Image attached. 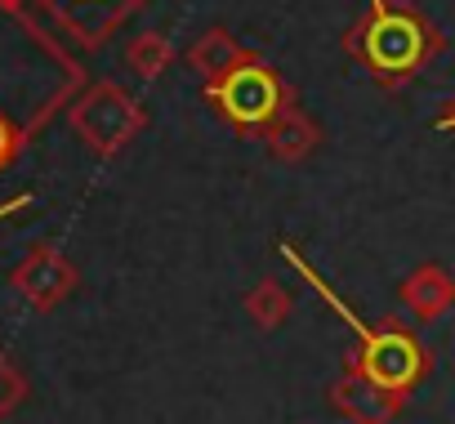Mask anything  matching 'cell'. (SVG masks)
Wrapping results in <instances>:
<instances>
[{"instance_id": "cell-1", "label": "cell", "mask_w": 455, "mask_h": 424, "mask_svg": "<svg viewBox=\"0 0 455 424\" xmlns=\"http://www.w3.org/2000/svg\"><path fill=\"white\" fill-rule=\"evenodd\" d=\"M32 72H68L85 81L81 50L45 36L28 23L10 0H0V174H5L28 143L81 94L76 85H41L32 90Z\"/></svg>"}, {"instance_id": "cell-2", "label": "cell", "mask_w": 455, "mask_h": 424, "mask_svg": "<svg viewBox=\"0 0 455 424\" xmlns=\"http://www.w3.org/2000/svg\"><path fill=\"white\" fill-rule=\"evenodd\" d=\"M339 50L362 63L379 90L397 94L442 59L446 36L411 0H366L362 19L339 36Z\"/></svg>"}, {"instance_id": "cell-3", "label": "cell", "mask_w": 455, "mask_h": 424, "mask_svg": "<svg viewBox=\"0 0 455 424\" xmlns=\"http://www.w3.org/2000/svg\"><path fill=\"white\" fill-rule=\"evenodd\" d=\"M277 251H282V260L299 273V282L304 286H313V295L353 331V340H357V353H348V362L344 366H357V371H366L371 380H379V384H388V388H397V393H415L424 380H428V371H433V353L419 344V335L411 331V326H402V322H384V326H371V322H362L339 295H335V286L299 255V246L295 242H277Z\"/></svg>"}, {"instance_id": "cell-4", "label": "cell", "mask_w": 455, "mask_h": 424, "mask_svg": "<svg viewBox=\"0 0 455 424\" xmlns=\"http://www.w3.org/2000/svg\"><path fill=\"white\" fill-rule=\"evenodd\" d=\"M201 99L214 108V116L228 125V130H237L246 139H264V130L295 108V85L264 59L255 54L251 63L233 68L228 76L201 85Z\"/></svg>"}, {"instance_id": "cell-5", "label": "cell", "mask_w": 455, "mask_h": 424, "mask_svg": "<svg viewBox=\"0 0 455 424\" xmlns=\"http://www.w3.org/2000/svg\"><path fill=\"white\" fill-rule=\"evenodd\" d=\"M68 125L94 156L112 161L148 130V108L121 81H90L68 103Z\"/></svg>"}, {"instance_id": "cell-6", "label": "cell", "mask_w": 455, "mask_h": 424, "mask_svg": "<svg viewBox=\"0 0 455 424\" xmlns=\"http://www.w3.org/2000/svg\"><path fill=\"white\" fill-rule=\"evenodd\" d=\"M50 10L54 28L76 45V50H103L125 23L130 14H139L148 0H41Z\"/></svg>"}, {"instance_id": "cell-7", "label": "cell", "mask_w": 455, "mask_h": 424, "mask_svg": "<svg viewBox=\"0 0 455 424\" xmlns=\"http://www.w3.org/2000/svg\"><path fill=\"white\" fill-rule=\"evenodd\" d=\"M10 286H14L19 300H28L36 313H54L63 300H72V291L81 286V273H76V264H72L59 246L41 242V246H32V251L14 264Z\"/></svg>"}, {"instance_id": "cell-8", "label": "cell", "mask_w": 455, "mask_h": 424, "mask_svg": "<svg viewBox=\"0 0 455 424\" xmlns=\"http://www.w3.org/2000/svg\"><path fill=\"white\" fill-rule=\"evenodd\" d=\"M331 406L348 424H393L402 415V406H406V393L371 380L357 366H344V375L331 384Z\"/></svg>"}, {"instance_id": "cell-9", "label": "cell", "mask_w": 455, "mask_h": 424, "mask_svg": "<svg viewBox=\"0 0 455 424\" xmlns=\"http://www.w3.org/2000/svg\"><path fill=\"white\" fill-rule=\"evenodd\" d=\"M397 300L402 308L415 317V322H442L451 308H455V273L446 264H419L402 277L397 286Z\"/></svg>"}, {"instance_id": "cell-10", "label": "cell", "mask_w": 455, "mask_h": 424, "mask_svg": "<svg viewBox=\"0 0 455 424\" xmlns=\"http://www.w3.org/2000/svg\"><path fill=\"white\" fill-rule=\"evenodd\" d=\"M188 68L201 76V85H210V81H219V76H228L233 68H242V63H251L255 59V50H246L228 28H205L192 45H188Z\"/></svg>"}, {"instance_id": "cell-11", "label": "cell", "mask_w": 455, "mask_h": 424, "mask_svg": "<svg viewBox=\"0 0 455 424\" xmlns=\"http://www.w3.org/2000/svg\"><path fill=\"white\" fill-rule=\"evenodd\" d=\"M264 148H268L273 161L299 165V161H308V156L322 148V125H317L304 108H291V112H282V116L264 130Z\"/></svg>"}, {"instance_id": "cell-12", "label": "cell", "mask_w": 455, "mask_h": 424, "mask_svg": "<svg viewBox=\"0 0 455 424\" xmlns=\"http://www.w3.org/2000/svg\"><path fill=\"white\" fill-rule=\"evenodd\" d=\"M291 313H295V295L286 291V282L259 277V282L246 291V317H251L259 331H277Z\"/></svg>"}, {"instance_id": "cell-13", "label": "cell", "mask_w": 455, "mask_h": 424, "mask_svg": "<svg viewBox=\"0 0 455 424\" xmlns=\"http://www.w3.org/2000/svg\"><path fill=\"white\" fill-rule=\"evenodd\" d=\"M174 63V45L165 32H139L130 45H125V68L139 76V81H161Z\"/></svg>"}, {"instance_id": "cell-14", "label": "cell", "mask_w": 455, "mask_h": 424, "mask_svg": "<svg viewBox=\"0 0 455 424\" xmlns=\"http://www.w3.org/2000/svg\"><path fill=\"white\" fill-rule=\"evenodd\" d=\"M23 402H28V375L19 371V362L5 348H0V424H5Z\"/></svg>"}, {"instance_id": "cell-15", "label": "cell", "mask_w": 455, "mask_h": 424, "mask_svg": "<svg viewBox=\"0 0 455 424\" xmlns=\"http://www.w3.org/2000/svg\"><path fill=\"white\" fill-rule=\"evenodd\" d=\"M433 130L455 134V99H446V108H442V112H437V121H433Z\"/></svg>"}]
</instances>
